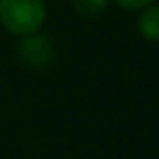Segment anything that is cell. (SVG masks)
<instances>
[{
	"mask_svg": "<svg viewBox=\"0 0 159 159\" xmlns=\"http://www.w3.org/2000/svg\"><path fill=\"white\" fill-rule=\"evenodd\" d=\"M44 20H47L44 0H0V24L10 34H34L43 28Z\"/></svg>",
	"mask_w": 159,
	"mask_h": 159,
	"instance_id": "6da1fadb",
	"label": "cell"
},
{
	"mask_svg": "<svg viewBox=\"0 0 159 159\" xmlns=\"http://www.w3.org/2000/svg\"><path fill=\"white\" fill-rule=\"evenodd\" d=\"M18 58L30 69H43L52 58V44L44 34H26L20 36L18 43Z\"/></svg>",
	"mask_w": 159,
	"mask_h": 159,
	"instance_id": "7a4b0ae2",
	"label": "cell"
},
{
	"mask_svg": "<svg viewBox=\"0 0 159 159\" xmlns=\"http://www.w3.org/2000/svg\"><path fill=\"white\" fill-rule=\"evenodd\" d=\"M137 30L145 40L159 43V4H149L137 18Z\"/></svg>",
	"mask_w": 159,
	"mask_h": 159,
	"instance_id": "3957f363",
	"label": "cell"
},
{
	"mask_svg": "<svg viewBox=\"0 0 159 159\" xmlns=\"http://www.w3.org/2000/svg\"><path fill=\"white\" fill-rule=\"evenodd\" d=\"M109 0H73V8L83 18H97L107 10Z\"/></svg>",
	"mask_w": 159,
	"mask_h": 159,
	"instance_id": "277c9868",
	"label": "cell"
},
{
	"mask_svg": "<svg viewBox=\"0 0 159 159\" xmlns=\"http://www.w3.org/2000/svg\"><path fill=\"white\" fill-rule=\"evenodd\" d=\"M117 6L125 8V10H143L145 6L153 4L155 0H113Z\"/></svg>",
	"mask_w": 159,
	"mask_h": 159,
	"instance_id": "5b68a950",
	"label": "cell"
}]
</instances>
